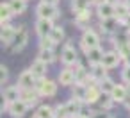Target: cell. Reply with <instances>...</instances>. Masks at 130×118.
I'll list each match as a JSON object with an SVG mask.
<instances>
[{"mask_svg":"<svg viewBox=\"0 0 130 118\" xmlns=\"http://www.w3.org/2000/svg\"><path fill=\"white\" fill-rule=\"evenodd\" d=\"M73 72H75V79H77V82H82V84H87V81H91V73L82 66V64H75V68H73Z\"/></svg>","mask_w":130,"mask_h":118,"instance_id":"ac0fdd59","label":"cell"},{"mask_svg":"<svg viewBox=\"0 0 130 118\" xmlns=\"http://www.w3.org/2000/svg\"><path fill=\"white\" fill-rule=\"evenodd\" d=\"M36 82H38V79L34 77V73L30 70H23L18 77V88L20 89H36Z\"/></svg>","mask_w":130,"mask_h":118,"instance_id":"5b68a950","label":"cell"},{"mask_svg":"<svg viewBox=\"0 0 130 118\" xmlns=\"http://www.w3.org/2000/svg\"><path fill=\"white\" fill-rule=\"evenodd\" d=\"M118 25H121V22L114 16V18H107V20H102V31L105 34H114L118 31Z\"/></svg>","mask_w":130,"mask_h":118,"instance_id":"e0dca14e","label":"cell"},{"mask_svg":"<svg viewBox=\"0 0 130 118\" xmlns=\"http://www.w3.org/2000/svg\"><path fill=\"white\" fill-rule=\"evenodd\" d=\"M43 4H52V6H57V2L59 0H41Z\"/></svg>","mask_w":130,"mask_h":118,"instance_id":"74e56055","label":"cell"},{"mask_svg":"<svg viewBox=\"0 0 130 118\" xmlns=\"http://www.w3.org/2000/svg\"><path fill=\"white\" fill-rule=\"evenodd\" d=\"M96 13H98V16H100L102 20L114 18V16H116V4L103 0V2H100V4L96 6Z\"/></svg>","mask_w":130,"mask_h":118,"instance_id":"8992f818","label":"cell"},{"mask_svg":"<svg viewBox=\"0 0 130 118\" xmlns=\"http://www.w3.org/2000/svg\"><path fill=\"white\" fill-rule=\"evenodd\" d=\"M36 15H38V18H43V20H55L59 16V9L52 4H43L41 2L36 7Z\"/></svg>","mask_w":130,"mask_h":118,"instance_id":"277c9868","label":"cell"},{"mask_svg":"<svg viewBox=\"0 0 130 118\" xmlns=\"http://www.w3.org/2000/svg\"><path fill=\"white\" fill-rule=\"evenodd\" d=\"M128 13H130V7H128V4H126V2L116 4V18H118L119 22H123V20L128 16Z\"/></svg>","mask_w":130,"mask_h":118,"instance_id":"484cf974","label":"cell"},{"mask_svg":"<svg viewBox=\"0 0 130 118\" xmlns=\"http://www.w3.org/2000/svg\"><path fill=\"white\" fill-rule=\"evenodd\" d=\"M87 2H89V6H91V4H96V6H98L100 2H103V0H87Z\"/></svg>","mask_w":130,"mask_h":118,"instance_id":"f35d334b","label":"cell"},{"mask_svg":"<svg viewBox=\"0 0 130 118\" xmlns=\"http://www.w3.org/2000/svg\"><path fill=\"white\" fill-rule=\"evenodd\" d=\"M61 61L62 64H66L68 68H71V64H77L78 63V54L75 52V48L71 45H66L61 52Z\"/></svg>","mask_w":130,"mask_h":118,"instance_id":"52a82bcc","label":"cell"},{"mask_svg":"<svg viewBox=\"0 0 130 118\" xmlns=\"http://www.w3.org/2000/svg\"><path fill=\"white\" fill-rule=\"evenodd\" d=\"M121 25H126V27L130 29V13H128V16H126V18H125V20L121 22Z\"/></svg>","mask_w":130,"mask_h":118,"instance_id":"8d00e7d4","label":"cell"},{"mask_svg":"<svg viewBox=\"0 0 130 118\" xmlns=\"http://www.w3.org/2000/svg\"><path fill=\"white\" fill-rule=\"evenodd\" d=\"M121 77H123V81H125L126 84H130V64H126V66L123 68V72H121Z\"/></svg>","mask_w":130,"mask_h":118,"instance_id":"d590c367","label":"cell"},{"mask_svg":"<svg viewBox=\"0 0 130 118\" xmlns=\"http://www.w3.org/2000/svg\"><path fill=\"white\" fill-rule=\"evenodd\" d=\"M71 118H80V116H71Z\"/></svg>","mask_w":130,"mask_h":118,"instance_id":"60d3db41","label":"cell"},{"mask_svg":"<svg viewBox=\"0 0 130 118\" xmlns=\"http://www.w3.org/2000/svg\"><path fill=\"white\" fill-rule=\"evenodd\" d=\"M102 95H103V93H102L100 86H98V84L89 82V84H87V95H86V100H84V102L94 104V102H98V100H100V97H102Z\"/></svg>","mask_w":130,"mask_h":118,"instance_id":"7c38bea8","label":"cell"},{"mask_svg":"<svg viewBox=\"0 0 130 118\" xmlns=\"http://www.w3.org/2000/svg\"><path fill=\"white\" fill-rule=\"evenodd\" d=\"M110 97H112L114 102H125V98L128 97V89L123 84H116L114 89H112V93H110Z\"/></svg>","mask_w":130,"mask_h":118,"instance_id":"ffe728a7","label":"cell"},{"mask_svg":"<svg viewBox=\"0 0 130 118\" xmlns=\"http://www.w3.org/2000/svg\"><path fill=\"white\" fill-rule=\"evenodd\" d=\"M91 79L96 82H102L103 79H107V68L100 63V64H91Z\"/></svg>","mask_w":130,"mask_h":118,"instance_id":"9a60e30c","label":"cell"},{"mask_svg":"<svg viewBox=\"0 0 130 118\" xmlns=\"http://www.w3.org/2000/svg\"><path fill=\"white\" fill-rule=\"evenodd\" d=\"M55 114H57L59 118H70V113H68V109H66V104H59V106L55 107Z\"/></svg>","mask_w":130,"mask_h":118,"instance_id":"836d02e7","label":"cell"},{"mask_svg":"<svg viewBox=\"0 0 130 118\" xmlns=\"http://www.w3.org/2000/svg\"><path fill=\"white\" fill-rule=\"evenodd\" d=\"M59 81H61L62 86L75 84L77 79H75V72H73V68H64V70H61V72H59Z\"/></svg>","mask_w":130,"mask_h":118,"instance_id":"2e32d148","label":"cell"},{"mask_svg":"<svg viewBox=\"0 0 130 118\" xmlns=\"http://www.w3.org/2000/svg\"><path fill=\"white\" fill-rule=\"evenodd\" d=\"M13 15H14V13H13L9 2H2V4H0V22H2V25L9 23V20H11Z\"/></svg>","mask_w":130,"mask_h":118,"instance_id":"44dd1931","label":"cell"},{"mask_svg":"<svg viewBox=\"0 0 130 118\" xmlns=\"http://www.w3.org/2000/svg\"><path fill=\"white\" fill-rule=\"evenodd\" d=\"M125 2H126V4H128V7H130V0H125Z\"/></svg>","mask_w":130,"mask_h":118,"instance_id":"ab89813d","label":"cell"},{"mask_svg":"<svg viewBox=\"0 0 130 118\" xmlns=\"http://www.w3.org/2000/svg\"><path fill=\"white\" fill-rule=\"evenodd\" d=\"M29 107H30V106L20 98V100H16V102H13V104L9 106V113H11V116H14V118H22V116L29 111Z\"/></svg>","mask_w":130,"mask_h":118,"instance_id":"30bf717a","label":"cell"},{"mask_svg":"<svg viewBox=\"0 0 130 118\" xmlns=\"http://www.w3.org/2000/svg\"><path fill=\"white\" fill-rule=\"evenodd\" d=\"M38 59L43 61V63H46V64H50V63L55 61V54H54V50H39Z\"/></svg>","mask_w":130,"mask_h":118,"instance_id":"f1b7e54d","label":"cell"},{"mask_svg":"<svg viewBox=\"0 0 130 118\" xmlns=\"http://www.w3.org/2000/svg\"><path fill=\"white\" fill-rule=\"evenodd\" d=\"M39 98V93L36 89H22V100L27 102L29 106H34Z\"/></svg>","mask_w":130,"mask_h":118,"instance_id":"cb8c5ba5","label":"cell"},{"mask_svg":"<svg viewBox=\"0 0 130 118\" xmlns=\"http://www.w3.org/2000/svg\"><path fill=\"white\" fill-rule=\"evenodd\" d=\"M36 91L39 97H55L57 93V84L50 79H38L36 82Z\"/></svg>","mask_w":130,"mask_h":118,"instance_id":"6da1fadb","label":"cell"},{"mask_svg":"<svg viewBox=\"0 0 130 118\" xmlns=\"http://www.w3.org/2000/svg\"><path fill=\"white\" fill-rule=\"evenodd\" d=\"M16 32H18V29L11 27L9 23L2 25V32H0V40H2V43L11 47V43H13V41H14V38H16Z\"/></svg>","mask_w":130,"mask_h":118,"instance_id":"8fae6325","label":"cell"},{"mask_svg":"<svg viewBox=\"0 0 130 118\" xmlns=\"http://www.w3.org/2000/svg\"><path fill=\"white\" fill-rule=\"evenodd\" d=\"M2 97L7 100V104L11 106L13 102H16V100H20L22 98V89L18 88V86H9V88H6V91L2 93Z\"/></svg>","mask_w":130,"mask_h":118,"instance_id":"5bb4252c","label":"cell"},{"mask_svg":"<svg viewBox=\"0 0 130 118\" xmlns=\"http://www.w3.org/2000/svg\"><path fill=\"white\" fill-rule=\"evenodd\" d=\"M86 95H87V84H82V82H75L73 84V98H78V100H86Z\"/></svg>","mask_w":130,"mask_h":118,"instance_id":"d4e9b609","label":"cell"},{"mask_svg":"<svg viewBox=\"0 0 130 118\" xmlns=\"http://www.w3.org/2000/svg\"><path fill=\"white\" fill-rule=\"evenodd\" d=\"M98 86H100V89H102V93H105V95H110L112 93V89H114V82L107 77V79H103L102 82H98Z\"/></svg>","mask_w":130,"mask_h":118,"instance_id":"4dcf8cb0","label":"cell"},{"mask_svg":"<svg viewBox=\"0 0 130 118\" xmlns=\"http://www.w3.org/2000/svg\"><path fill=\"white\" fill-rule=\"evenodd\" d=\"M50 38H52L55 43H61V41L64 40V29H62V27H54V31H52V34H50Z\"/></svg>","mask_w":130,"mask_h":118,"instance_id":"d6a6232c","label":"cell"},{"mask_svg":"<svg viewBox=\"0 0 130 118\" xmlns=\"http://www.w3.org/2000/svg\"><path fill=\"white\" fill-rule=\"evenodd\" d=\"M128 40H130V36H128Z\"/></svg>","mask_w":130,"mask_h":118,"instance_id":"7bdbcfd3","label":"cell"},{"mask_svg":"<svg viewBox=\"0 0 130 118\" xmlns=\"http://www.w3.org/2000/svg\"><path fill=\"white\" fill-rule=\"evenodd\" d=\"M66 109H68V113H70V118H71V116H78L80 111H82V100L71 98L70 102H66Z\"/></svg>","mask_w":130,"mask_h":118,"instance_id":"7402d4cb","label":"cell"},{"mask_svg":"<svg viewBox=\"0 0 130 118\" xmlns=\"http://www.w3.org/2000/svg\"><path fill=\"white\" fill-rule=\"evenodd\" d=\"M80 47H82L84 52L100 47V38H98V34H96L94 31H91V29H86L84 34H82V40H80Z\"/></svg>","mask_w":130,"mask_h":118,"instance_id":"7a4b0ae2","label":"cell"},{"mask_svg":"<svg viewBox=\"0 0 130 118\" xmlns=\"http://www.w3.org/2000/svg\"><path fill=\"white\" fill-rule=\"evenodd\" d=\"M54 118H59V116H57V114H55V116H54Z\"/></svg>","mask_w":130,"mask_h":118,"instance_id":"b9f144b4","label":"cell"},{"mask_svg":"<svg viewBox=\"0 0 130 118\" xmlns=\"http://www.w3.org/2000/svg\"><path fill=\"white\" fill-rule=\"evenodd\" d=\"M27 43H29V32H27V29H25V27H20V29H18V32H16L14 41L11 43V52H13V54L22 52V50L27 47Z\"/></svg>","mask_w":130,"mask_h":118,"instance_id":"3957f363","label":"cell"},{"mask_svg":"<svg viewBox=\"0 0 130 118\" xmlns=\"http://www.w3.org/2000/svg\"><path fill=\"white\" fill-rule=\"evenodd\" d=\"M54 20H43V18H38L36 22V32L39 38H48L54 31Z\"/></svg>","mask_w":130,"mask_h":118,"instance_id":"ba28073f","label":"cell"},{"mask_svg":"<svg viewBox=\"0 0 130 118\" xmlns=\"http://www.w3.org/2000/svg\"><path fill=\"white\" fill-rule=\"evenodd\" d=\"M7 79H9V70H7L6 64H2L0 66V82H2V86L7 82Z\"/></svg>","mask_w":130,"mask_h":118,"instance_id":"e575fe53","label":"cell"},{"mask_svg":"<svg viewBox=\"0 0 130 118\" xmlns=\"http://www.w3.org/2000/svg\"><path fill=\"white\" fill-rule=\"evenodd\" d=\"M29 70L34 73V77H36V79H45L46 70H48V64H46V63H43V61H39V59H36V61L30 64V68H29Z\"/></svg>","mask_w":130,"mask_h":118,"instance_id":"4fadbf2b","label":"cell"},{"mask_svg":"<svg viewBox=\"0 0 130 118\" xmlns=\"http://www.w3.org/2000/svg\"><path fill=\"white\" fill-rule=\"evenodd\" d=\"M55 41L48 36V38H39V50H54Z\"/></svg>","mask_w":130,"mask_h":118,"instance_id":"1f68e13d","label":"cell"},{"mask_svg":"<svg viewBox=\"0 0 130 118\" xmlns=\"http://www.w3.org/2000/svg\"><path fill=\"white\" fill-rule=\"evenodd\" d=\"M55 116V109L52 107V106H39L38 109H36V114H34V118H54Z\"/></svg>","mask_w":130,"mask_h":118,"instance_id":"603a6c76","label":"cell"},{"mask_svg":"<svg viewBox=\"0 0 130 118\" xmlns=\"http://www.w3.org/2000/svg\"><path fill=\"white\" fill-rule=\"evenodd\" d=\"M86 56H87V59H89V63H91V64H100V63H102V59H103V56H105V52H103L100 47H96V48L87 50V52H86Z\"/></svg>","mask_w":130,"mask_h":118,"instance_id":"d6986e66","label":"cell"},{"mask_svg":"<svg viewBox=\"0 0 130 118\" xmlns=\"http://www.w3.org/2000/svg\"><path fill=\"white\" fill-rule=\"evenodd\" d=\"M89 20H91V11H82V13H77V15H75V22H77V25H80V27H84Z\"/></svg>","mask_w":130,"mask_h":118,"instance_id":"f546056e","label":"cell"},{"mask_svg":"<svg viewBox=\"0 0 130 118\" xmlns=\"http://www.w3.org/2000/svg\"><path fill=\"white\" fill-rule=\"evenodd\" d=\"M71 7L77 13H82V11H89V2L87 0H71Z\"/></svg>","mask_w":130,"mask_h":118,"instance_id":"83f0119b","label":"cell"},{"mask_svg":"<svg viewBox=\"0 0 130 118\" xmlns=\"http://www.w3.org/2000/svg\"><path fill=\"white\" fill-rule=\"evenodd\" d=\"M9 6L14 15H22L27 9V0H9Z\"/></svg>","mask_w":130,"mask_h":118,"instance_id":"4316f807","label":"cell"},{"mask_svg":"<svg viewBox=\"0 0 130 118\" xmlns=\"http://www.w3.org/2000/svg\"><path fill=\"white\" fill-rule=\"evenodd\" d=\"M121 59H123V57H121V54H119L118 50H110V52H105V56H103V59H102V64L109 70V68L118 66V63H119Z\"/></svg>","mask_w":130,"mask_h":118,"instance_id":"9c48e42d","label":"cell"}]
</instances>
